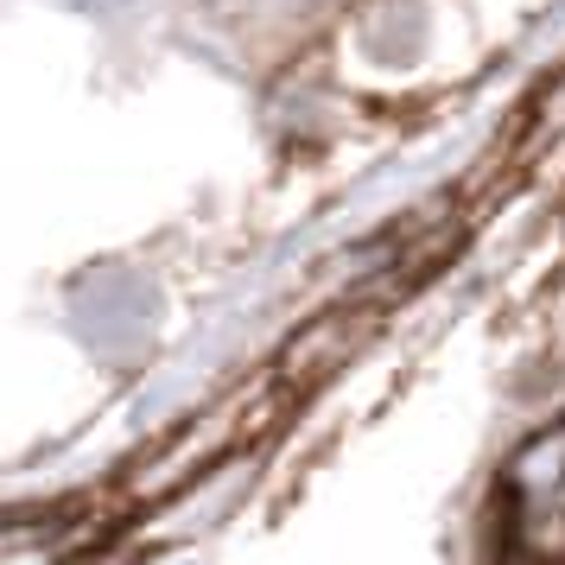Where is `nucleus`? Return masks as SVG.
<instances>
[{
  "mask_svg": "<svg viewBox=\"0 0 565 565\" xmlns=\"http://www.w3.org/2000/svg\"><path fill=\"white\" fill-rule=\"evenodd\" d=\"M71 324L96 356H134L159 331V286L134 267H96L71 292Z\"/></svg>",
  "mask_w": 565,
  "mask_h": 565,
  "instance_id": "nucleus-2",
  "label": "nucleus"
},
{
  "mask_svg": "<svg viewBox=\"0 0 565 565\" xmlns=\"http://www.w3.org/2000/svg\"><path fill=\"white\" fill-rule=\"evenodd\" d=\"M77 13H89V20H115V13H128L134 0H71Z\"/></svg>",
  "mask_w": 565,
  "mask_h": 565,
  "instance_id": "nucleus-4",
  "label": "nucleus"
},
{
  "mask_svg": "<svg viewBox=\"0 0 565 565\" xmlns=\"http://www.w3.org/2000/svg\"><path fill=\"white\" fill-rule=\"evenodd\" d=\"M495 514H502V553L565 565V413L509 458Z\"/></svg>",
  "mask_w": 565,
  "mask_h": 565,
  "instance_id": "nucleus-1",
  "label": "nucleus"
},
{
  "mask_svg": "<svg viewBox=\"0 0 565 565\" xmlns=\"http://www.w3.org/2000/svg\"><path fill=\"white\" fill-rule=\"evenodd\" d=\"M362 52L375 57V64H413V57L426 52V13H419V0L375 7L369 26H362Z\"/></svg>",
  "mask_w": 565,
  "mask_h": 565,
  "instance_id": "nucleus-3",
  "label": "nucleus"
}]
</instances>
